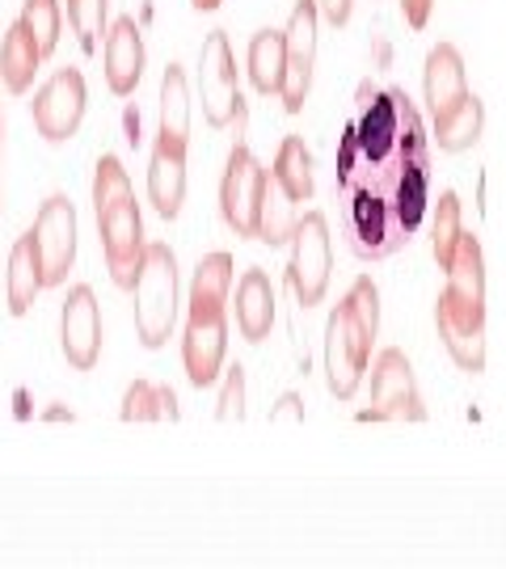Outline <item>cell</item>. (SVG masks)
I'll list each match as a JSON object with an SVG mask.
<instances>
[{"label":"cell","instance_id":"1","mask_svg":"<svg viewBox=\"0 0 506 569\" xmlns=\"http://www.w3.org/2000/svg\"><path fill=\"white\" fill-rule=\"evenodd\" d=\"M447 270V287L435 308V326L444 338L447 355L465 371L486 367V262L477 237H460Z\"/></svg>","mask_w":506,"mask_h":569},{"label":"cell","instance_id":"2","mask_svg":"<svg viewBox=\"0 0 506 569\" xmlns=\"http://www.w3.org/2000/svg\"><path fill=\"white\" fill-rule=\"evenodd\" d=\"M228 287H232V258L207 253L190 283V317H186L182 363L195 388H207L220 380L224 350H228Z\"/></svg>","mask_w":506,"mask_h":569},{"label":"cell","instance_id":"3","mask_svg":"<svg viewBox=\"0 0 506 569\" xmlns=\"http://www.w3.org/2000/svg\"><path fill=\"white\" fill-rule=\"evenodd\" d=\"M376 329H380V291L364 274L346 291L343 305L329 312V326H325V376L338 401H350L364 380Z\"/></svg>","mask_w":506,"mask_h":569},{"label":"cell","instance_id":"4","mask_svg":"<svg viewBox=\"0 0 506 569\" xmlns=\"http://www.w3.org/2000/svg\"><path fill=\"white\" fill-rule=\"evenodd\" d=\"M131 296H136V333L148 350H157L169 342L173 321H178V258L169 244L152 241L143 249Z\"/></svg>","mask_w":506,"mask_h":569},{"label":"cell","instance_id":"5","mask_svg":"<svg viewBox=\"0 0 506 569\" xmlns=\"http://www.w3.org/2000/svg\"><path fill=\"white\" fill-rule=\"evenodd\" d=\"M266 190H270V173L258 164V157H254L245 143H237V148L228 152V169H224V182H220L224 224L232 228L237 237L258 241V232H262Z\"/></svg>","mask_w":506,"mask_h":569},{"label":"cell","instance_id":"6","mask_svg":"<svg viewBox=\"0 0 506 569\" xmlns=\"http://www.w3.org/2000/svg\"><path fill=\"white\" fill-rule=\"evenodd\" d=\"M334 270V241H329V220L321 211L300 216V224L291 232V262H287V283L296 291L304 308L321 305L325 287Z\"/></svg>","mask_w":506,"mask_h":569},{"label":"cell","instance_id":"7","mask_svg":"<svg viewBox=\"0 0 506 569\" xmlns=\"http://www.w3.org/2000/svg\"><path fill=\"white\" fill-rule=\"evenodd\" d=\"M199 93H202V114L211 127H228L232 119H245L241 84H237V60L224 30H211L202 42L199 56Z\"/></svg>","mask_w":506,"mask_h":569},{"label":"cell","instance_id":"8","mask_svg":"<svg viewBox=\"0 0 506 569\" xmlns=\"http://www.w3.org/2000/svg\"><path fill=\"white\" fill-rule=\"evenodd\" d=\"M364 422H423L426 409H423V397H418V388H414V367L405 359L397 346H388L380 350V359L371 367V409L359 413Z\"/></svg>","mask_w":506,"mask_h":569},{"label":"cell","instance_id":"9","mask_svg":"<svg viewBox=\"0 0 506 569\" xmlns=\"http://www.w3.org/2000/svg\"><path fill=\"white\" fill-rule=\"evenodd\" d=\"M98 232H101V249H106V266H110V279L131 291L136 287V274H140L143 262V216L136 207V194L115 203L110 211L98 216Z\"/></svg>","mask_w":506,"mask_h":569},{"label":"cell","instance_id":"10","mask_svg":"<svg viewBox=\"0 0 506 569\" xmlns=\"http://www.w3.org/2000/svg\"><path fill=\"white\" fill-rule=\"evenodd\" d=\"M317 26L321 9L317 0H296L291 18H287V81H284V106L287 114H300L312 89V68H317Z\"/></svg>","mask_w":506,"mask_h":569},{"label":"cell","instance_id":"11","mask_svg":"<svg viewBox=\"0 0 506 569\" xmlns=\"http://www.w3.org/2000/svg\"><path fill=\"white\" fill-rule=\"evenodd\" d=\"M34 244H39V262L47 287H60L68 270L77 262V207L63 194H51L34 216Z\"/></svg>","mask_w":506,"mask_h":569},{"label":"cell","instance_id":"12","mask_svg":"<svg viewBox=\"0 0 506 569\" xmlns=\"http://www.w3.org/2000/svg\"><path fill=\"white\" fill-rule=\"evenodd\" d=\"M85 77L77 68H60L51 81L34 93V127L47 143H63L77 136V127L85 119Z\"/></svg>","mask_w":506,"mask_h":569},{"label":"cell","instance_id":"13","mask_svg":"<svg viewBox=\"0 0 506 569\" xmlns=\"http://www.w3.org/2000/svg\"><path fill=\"white\" fill-rule=\"evenodd\" d=\"M60 338H63V359L77 367V371H89L101 355V308L93 287H72L68 300H63V317H60Z\"/></svg>","mask_w":506,"mask_h":569},{"label":"cell","instance_id":"14","mask_svg":"<svg viewBox=\"0 0 506 569\" xmlns=\"http://www.w3.org/2000/svg\"><path fill=\"white\" fill-rule=\"evenodd\" d=\"M423 93H426V110H430V119L452 114V110L473 93V89H468V77H465V60H460V51H456L452 42L430 47L426 68H423Z\"/></svg>","mask_w":506,"mask_h":569},{"label":"cell","instance_id":"15","mask_svg":"<svg viewBox=\"0 0 506 569\" xmlns=\"http://www.w3.org/2000/svg\"><path fill=\"white\" fill-rule=\"evenodd\" d=\"M101 60H106V84H110V93H136V84L143 77V34L140 26L131 18H119L110 26V34H106V51H101Z\"/></svg>","mask_w":506,"mask_h":569},{"label":"cell","instance_id":"16","mask_svg":"<svg viewBox=\"0 0 506 569\" xmlns=\"http://www.w3.org/2000/svg\"><path fill=\"white\" fill-rule=\"evenodd\" d=\"M148 199L165 220H178L186 203V148L157 136L152 161H148Z\"/></svg>","mask_w":506,"mask_h":569},{"label":"cell","instance_id":"17","mask_svg":"<svg viewBox=\"0 0 506 569\" xmlns=\"http://www.w3.org/2000/svg\"><path fill=\"white\" fill-rule=\"evenodd\" d=\"M275 326V287L266 279V270H245L237 283V329L245 342H262Z\"/></svg>","mask_w":506,"mask_h":569},{"label":"cell","instance_id":"18","mask_svg":"<svg viewBox=\"0 0 506 569\" xmlns=\"http://www.w3.org/2000/svg\"><path fill=\"white\" fill-rule=\"evenodd\" d=\"M245 68H249V81L258 93L279 98L287 81V30H258L245 51Z\"/></svg>","mask_w":506,"mask_h":569},{"label":"cell","instance_id":"19","mask_svg":"<svg viewBox=\"0 0 506 569\" xmlns=\"http://www.w3.org/2000/svg\"><path fill=\"white\" fill-rule=\"evenodd\" d=\"M42 63V51L34 34L26 30V26H9V34L0 42V81L9 93H26L30 84H34V72H39Z\"/></svg>","mask_w":506,"mask_h":569},{"label":"cell","instance_id":"20","mask_svg":"<svg viewBox=\"0 0 506 569\" xmlns=\"http://www.w3.org/2000/svg\"><path fill=\"white\" fill-rule=\"evenodd\" d=\"M47 279H42V262H39V244H34V232H26L13 253H9V312L21 317L30 312L34 296H39Z\"/></svg>","mask_w":506,"mask_h":569},{"label":"cell","instance_id":"21","mask_svg":"<svg viewBox=\"0 0 506 569\" xmlns=\"http://www.w3.org/2000/svg\"><path fill=\"white\" fill-rule=\"evenodd\" d=\"M270 182L279 186L287 203H308L312 199V152L304 148L300 136H287L279 143V157H275V169H270Z\"/></svg>","mask_w":506,"mask_h":569},{"label":"cell","instance_id":"22","mask_svg":"<svg viewBox=\"0 0 506 569\" xmlns=\"http://www.w3.org/2000/svg\"><path fill=\"white\" fill-rule=\"evenodd\" d=\"M161 140L190 143V84H186L182 63H169L161 77Z\"/></svg>","mask_w":506,"mask_h":569},{"label":"cell","instance_id":"23","mask_svg":"<svg viewBox=\"0 0 506 569\" xmlns=\"http://www.w3.org/2000/svg\"><path fill=\"white\" fill-rule=\"evenodd\" d=\"M482 127H486V106H482L477 93H468L452 114L435 119V143L444 152H465V148H473V143L482 140Z\"/></svg>","mask_w":506,"mask_h":569},{"label":"cell","instance_id":"24","mask_svg":"<svg viewBox=\"0 0 506 569\" xmlns=\"http://www.w3.org/2000/svg\"><path fill=\"white\" fill-rule=\"evenodd\" d=\"M122 422H178L182 409H178V397L169 385H148V380H136L122 397Z\"/></svg>","mask_w":506,"mask_h":569},{"label":"cell","instance_id":"25","mask_svg":"<svg viewBox=\"0 0 506 569\" xmlns=\"http://www.w3.org/2000/svg\"><path fill=\"white\" fill-rule=\"evenodd\" d=\"M21 26L34 34V42H39L42 60L60 47V26H63V13H60V0H26L21 4Z\"/></svg>","mask_w":506,"mask_h":569},{"label":"cell","instance_id":"26","mask_svg":"<svg viewBox=\"0 0 506 569\" xmlns=\"http://www.w3.org/2000/svg\"><path fill=\"white\" fill-rule=\"evenodd\" d=\"M131 199V182H127V169L119 157H101L98 173H93V211H110L115 203Z\"/></svg>","mask_w":506,"mask_h":569},{"label":"cell","instance_id":"27","mask_svg":"<svg viewBox=\"0 0 506 569\" xmlns=\"http://www.w3.org/2000/svg\"><path fill=\"white\" fill-rule=\"evenodd\" d=\"M460 237H465V228H460V199L447 190V194H439V211H435V262H452Z\"/></svg>","mask_w":506,"mask_h":569},{"label":"cell","instance_id":"28","mask_svg":"<svg viewBox=\"0 0 506 569\" xmlns=\"http://www.w3.org/2000/svg\"><path fill=\"white\" fill-rule=\"evenodd\" d=\"M106 4L110 0H68V21H72V30L89 56L98 51V39L106 30Z\"/></svg>","mask_w":506,"mask_h":569},{"label":"cell","instance_id":"29","mask_svg":"<svg viewBox=\"0 0 506 569\" xmlns=\"http://www.w3.org/2000/svg\"><path fill=\"white\" fill-rule=\"evenodd\" d=\"M216 418H220V422H241V418H245V367L241 363H232L228 371H224V388H220Z\"/></svg>","mask_w":506,"mask_h":569},{"label":"cell","instance_id":"30","mask_svg":"<svg viewBox=\"0 0 506 569\" xmlns=\"http://www.w3.org/2000/svg\"><path fill=\"white\" fill-rule=\"evenodd\" d=\"M317 9H321V21H329V26H346V21H350V9H355V0H317Z\"/></svg>","mask_w":506,"mask_h":569},{"label":"cell","instance_id":"31","mask_svg":"<svg viewBox=\"0 0 506 569\" xmlns=\"http://www.w3.org/2000/svg\"><path fill=\"white\" fill-rule=\"evenodd\" d=\"M430 9H435V0H401V13L414 30H423L426 21H430Z\"/></svg>","mask_w":506,"mask_h":569},{"label":"cell","instance_id":"32","mask_svg":"<svg viewBox=\"0 0 506 569\" xmlns=\"http://www.w3.org/2000/svg\"><path fill=\"white\" fill-rule=\"evenodd\" d=\"M279 418H296V422H304V406L296 392H287V397H279V406L270 409V422H279Z\"/></svg>","mask_w":506,"mask_h":569},{"label":"cell","instance_id":"33","mask_svg":"<svg viewBox=\"0 0 506 569\" xmlns=\"http://www.w3.org/2000/svg\"><path fill=\"white\" fill-rule=\"evenodd\" d=\"M190 4H195V9H202V13H211V9H220L224 0H190Z\"/></svg>","mask_w":506,"mask_h":569},{"label":"cell","instance_id":"34","mask_svg":"<svg viewBox=\"0 0 506 569\" xmlns=\"http://www.w3.org/2000/svg\"><path fill=\"white\" fill-rule=\"evenodd\" d=\"M0 131H4V122H0Z\"/></svg>","mask_w":506,"mask_h":569}]
</instances>
